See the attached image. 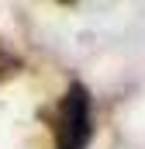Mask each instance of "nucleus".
<instances>
[{"instance_id": "obj_1", "label": "nucleus", "mask_w": 145, "mask_h": 149, "mask_svg": "<svg viewBox=\"0 0 145 149\" xmlns=\"http://www.w3.org/2000/svg\"><path fill=\"white\" fill-rule=\"evenodd\" d=\"M93 97L83 83H69L55 108V149H90L93 142Z\"/></svg>"}, {"instance_id": "obj_2", "label": "nucleus", "mask_w": 145, "mask_h": 149, "mask_svg": "<svg viewBox=\"0 0 145 149\" xmlns=\"http://www.w3.org/2000/svg\"><path fill=\"white\" fill-rule=\"evenodd\" d=\"M17 66H21V59H17V56L3 45V38H0V83H3L10 73H17Z\"/></svg>"}]
</instances>
